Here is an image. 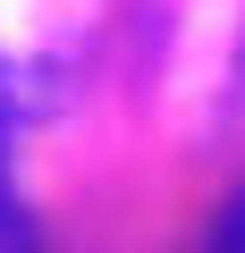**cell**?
<instances>
[{
  "label": "cell",
  "instance_id": "6da1fadb",
  "mask_svg": "<svg viewBox=\"0 0 245 253\" xmlns=\"http://www.w3.org/2000/svg\"><path fill=\"white\" fill-rule=\"evenodd\" d=\"M43 9L85 17L93 0H9V17H0V76H9V84H59L68 59L85 51V34L59 26V17H43Z\"/></svg>",
  "mask_w": 245,
  "mask_h": 253
},
{
  "label": "cell",
  "instance_id": "7a4b0ae2",
  "mask_svg": "<svg viewBox=\"0 0 245 253\" xmlns=\"http://www.w3.org/2000/svg\"><path fill=\"white\" fill-rule=\"evenodd\" d=\"M0 144H9V126H0ZM0 169H9V152H0ZM17 211H9V177H0V228H9Z\"/></svg>",
  "mask_w": 245,
  "mask_h": 253
}]
</instances>
